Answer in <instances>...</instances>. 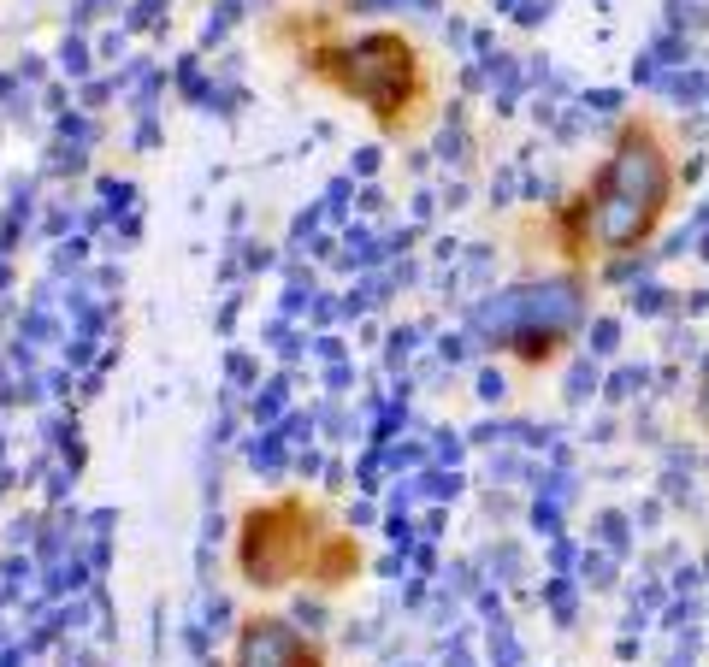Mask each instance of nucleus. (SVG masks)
Here are the masks:
<instances>
[{
	"label": "nucleus",
	"instance_id": "4",
	"mask_svg": "<svg viewBox=\"0 0 709 667\" xmlns=\"http://www.w3.org/2000/svg\"><path fill=\"white\" fill-rule=\"evenodd\" d=\"M236 667H319V656L284 620H255L243 632V644H236Z\"/></svg>",
	"mask_w": 709,
	"mask_h": 667
},
{
	"label": "nucleus",
	"instance_id": "3",
	"mask_svg": "<svg viewBox=\"0 0 709 667\" xmlns=\"http://www.w3.org/2000/svg\"><path fill=\"white\" fill-rule=\"evenodd\" d=\"M656 207H662V160L651 142H627L609 160L603 183L586 201V224H597V243L603 248H627L651 231Z\"/></svg>",
	"mask_w": 709,
	"mask_h": 667
},
{
	"label": "nucleus",
	"instance_id": "1",
	"mask_svg": "<svg viewBox=\"0 0 709 667\" xmlns=\"http://www.w3.org/2000/svg\"><path fill=\"white\" fill-rule=\"evenodd\" d=\"M236 561H243L248 585H284V578H296V573L343 561V537L326 532L302 502H272V508H255L243 520Z\"/></svg>",
	"mask_w": 709,
	"mask_h": 667
},
{
	"label": "nucleus",
	"instance_id": "2",
	"mask_svg": "<svg viewBox=\"0 0 709 667\" xmlns=\"http://www.w3.org/2000/svg\"><path fill=\"white\" fill-rule=\"evenodd\" d=\"M314 78H326L331 89L384 107V119H396V100L414 95V54L396 36H372V42H314L308 47Z\"/></svg>",
	"mask_w": 709,
	"mask_h": 667
}]
</instances>
